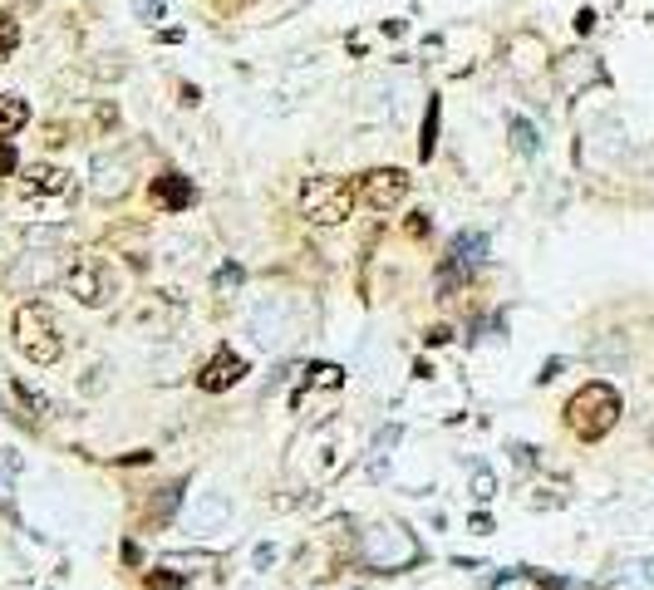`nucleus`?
I'll return each instance as SVG.
<instances>
[{
  "mask_svg": "<svg viewBox=\"0 0 654 590\" xmlns=\"http://www.w3.org/2000/svg\"><path fill=\"white\" fill-rule=\"evenodd\" d=\"M359 561L379 576H399L423 561V546L414 541V531L399 527V522H374V527L359 531Z\"/></svg>",
  "mask_w": 654,
  "mask_h": 590,
  "instance_id": "nucleus-1",
  "label": "nucleus"
},
{
  "mask_svg": "<svg viewBox=\"0 0 654 590\" xmlns=\"http://www.w3.org/2000/svg\"><path fill=\"white\" fill-rule=\"evenodd\" d=\"M566 423H571V433L576 438H605L615 423H620V394L605 384V379H591L586 389H576L571 394V404H566Z\"/></svg>",
  "mask_w": 654,
  "mask_h": 590,
  "instance_id": "nucleus-2",
  "label": "nucleus"
},
{
  "mask_svg": "<svg viewBox=\"0 0 654 590\" xmlns=\"http://www.w3.org/2000/svg\"><path fill=\"white\" fill-rule=\"evenodd\" d=\"M15 345L25 359H35V364H55L64 354V340H60V325H55V310L50 305H35V300H25L20 310H15Z\"/></svg>",
  "mask_w": 654,
  "mask_h": 590,
  "instance_id": "nucleus-3",
  "label": "nucleus"
},
{
  "mask_svg": "<svg viewBox=\"0 0 654 590\" xmlns=\"http://www.w3.org/2000/svg\"><path fill=\"white\" fill-rule=\"evenodd\" d=\"M300 212L315 222V227H335L355 212V187L345 177H310L300 187Z\"/></svg>",
  "mask_w": 654,
  "mask_h": 590,
  "instance_id": "nucleus-4",
  "label": "nucleus"
},
{
  "mask_svg": "<svg viewBox=\"0 0 654 590\" xmlns=\"http://www.w3.org/2000/svg\"><path fill=\"white\" fill-rule=\"evenodd\" d=\"M64 291L74 295L79 305L99 310V305H109V300L119 295V271H114L104 256H84V261H74V266L64 271Z\"/></svg>",
  "mask_w": 654,
  "mask_h": 590,
  "instance_id": "nucleus-5",
  "label": "nucleus"
},
{
  "mask_svg": "<svg viewBox=\"0 0 654 590\" xmlns=\"http://www.w3.org/2000/svg\"><path fill=\"white\" fill-rule=\"evenodd\" d=\"M251 335L266 345V350H281L291 335H296V310L286 295H266L256 310H251Z\"/></svg>",
  "mask_w": 654,
  "mask_h": 590,
  "instance_id": "nucleus-6",
  "label": "nucleus"
},
{
  "mask_svg": "<svg viewBox=\"0 0 654 590\" xmlns=\"http://www.w3.org/2000/svg\"><path fill=\"white\" fill-rule=\"evenodd\" d=\"M551 79H556V94L561 99H576V94H586L591 84L605 79V69H600V59L586 55V50H571V55H561L551 64Z\"/></svg>",
  "mask_w": 654,
  "mask_h": 590,
  "instance_id": "nucleus-7",
  "label": "nucleus"
},
{
  "mask_svg": "<svg viewBox=\"0 0 654 590\" xmlns=\"http://www.w3.org/2000/svg\"><path fill=\"white\" fill-rule=\"evenodd\" d=\"M128 187H133V163H128V153H99V158H94V182H89V192H94L99 202H119Z\"/></svg>",
  "mask_w": 654,
  "mask_h": 590,
  "instance_id": "nucleus-8",
  "label": "nucleus"
},
{
  "mask_svg": "<svg viewBox=\"0 0 654 590\" xmlns=\"http://www.w3.org/2000/svg\"><path fill=\"white\" fill-rule=\"evenodd\" d=\"M404 197H409V173L404 168H374L364 177V202L374 212H394Z\"/></svg>",
  "mask_w": 654,
  "mask_h": 590,
  "instance_id": "nucleus-9",
  "label": "nucleus"
},
{
  "mask_svg": "<svg viewBox=\"0 0 654 590\" xmlns=\"http://www.w3.org/2000/svg\"><path fill=\"white\" fill-rule=\"evenodd\" d=\"M246 379V359L232 350H217L207 364H202V374H197V389L202 394H227L232 384H241Z\"/></svg>",
  "mask_w": 654,
  "mask_h": 590,
  "instance_id": "nucleus-10",
  "label": "nucleus"
},
{
  "mask_svg": "<svg viewBox=\"0 0 654 590\" xmlns=\"http://www.w3.org/2000/svg\"><path fill=\"white\" fill-rule=\"evenodd\" d=\"M192 197H197L192 177H182V173H158L153 177V202H158L163 212H187Z\"/></svg>",
  "mask_w": 654,
  "mask_h": 590,
  "instance_id": "nucleus-11",
  "label": "nucleus"
},
{
  "mask_svg": "<svg viewBox=\"0 0 654 590\" xmlns=\"http://www.w3.org/2000/svg\"><path fill=\"white\" fill-rule=\"evenodd\" d=\"M232 522V497H222V492H202L197 502H192V527L197 531H217Z\"/></svg>",
  "mask_w": 654,
  "mask_h": 590,
  "instance_id": "nucleus-12",
  "label": "nucleus"
},
{
  "mask_svg": "<svg viewBox=\"0 0 654 590\" xmlns=\"http://www.w3.org/2000/svg\"><path fill=\"white\" fill-rule=\"evenodd\" d=\"M25 192H35V197H60V192H69V173L55 168V163H30V168H25Z\"/></svg>",
  "mask_w": 654,
  "mask_h": 590,
  "instance_id": "nucleus-13",
  "label": "nucleus"
},
{
  "mask_svg": "<svg viewBox=\"0 0 654 590\" xmlns=\"http://www.w3.org/2000/svg\"><path fill=\"white\" fill-rule=\"evenodd\" d=\"M50 276H55V256H50V251H30V256L10 271L15 286H45Z\"/></svg>",
  "mask_w": 654,
  "mask_h": 590,
  "instance_id": "nucleus-14",
  "label": "nucleus"
},
{
  "mask_svg": "<svg viewBox=\"0 0 654 590\" xmlns=\"http://www.w3.org/2000/svg\"><path fill=\"white\" fill-rule=\"evenodd\" d=\"M25 123H30V104H25L20 94H0V138L20 133Z\"/></svg>",
  "mask_w": 654,
  "mask_h": 590,
  "instance_id": "nucleus-15",
  "label": "nucleus"
},
{
  "mask_svg": "<svg viewBox=\"0 0 654 590\" xmlns=\"http://www.w3.org/2000/svg\"><path fill=\"white\" fill-rule=\"evenodd\" d=\"M482 251H487V236H482V232H458V236H453V251H448V256H453V266H477V261H482Z\"/></svg>",
  "mask_w": 654,
  "mask_h": 590,
  "instance_id": "nucleus-16",
  "label": "nucleus"
},
{
  "mask_svg": "<svg viewBox=\"0 0 654 590\" xmlns=\"http://www.w3.org/2000/svg\"><path fill=\"white\" fill-rule=\"evenodd\" d=\"M433 148H438V99H428V114H423V138H418V153H423V158H433Z\"/></svg>",
  "mask_w": 654,
  "mask_h": 590,
  "instance_id": "nucleus-17",
  "label": "nucleus"
},
{
  "mask_svg": "<svg viewBox=\"0 0 654 590\" xmlns=\"http://www.w3.org/2000/svg\"><path fill=\"white\" fill-rule=\"evenodd\" d=\"M507 128H512V143H517V153H536V128L527 118H507Z\"/></svg>",
  "mask_w": 654,
  "mask_h": 590,
  "instance_id": "nucleus-18",
  "label": "nucleus"
},
{
  "mask_svg": "<svg viewBox=\"0 0 654 590\" xmlns=\"http://www.w3.org/2000/svg\"><path fill=\"white\" fill-rule=\"evenodd\" d=\"M15 50H20V25L0 10V59H10Z\"/></svg>",
  "mask_w": 654,
  "mask_h": 590,
  "instance_id": "nucleus-19",
  "label": "nucleus"
},
{
  "mask_svg": "<svg viewBox=\"0 0 654 590\" xmlns=\"http://www.w3.org/2000/svg\"><path fill=\"white\" fill-rule=\"evenodd\" d=\"M310 384H320V389H340V384H345V369H340V364H320V369H310Z\"/></svg>",
  "mask_w": 654,
  "mask_h": 590,
  "instance_id": "nucleus-20",
  "label": "nucleus"
},
{
  "mask_svg": "<svg viewBox=\"0 0 654 590\" xmlns=\"http://www.w3.org/2000/svg\"><path fill=\"white\" fill-rule=\"evenodd\" d=\"M133 15H138L143 25H163L168 5H163V0H133Z\"/></svg>",
  "mask_w": 654,
  "mask_h": 590,
  "instance_id": "nucleus-21",
  "label": "nucleus"
},
{
  "mask_svg": "<svg viewBox=\"0 0 654 590\" xmlns=\"http://www.w3.org/2000/svg\"><path fill=\"white\" fill-rule=\"evenodd\" d=\"M492 492H497V477H492L487 468H473V497L477 502H487Z\"/></svg>",
  "mask_w": 654,
  "mask_h": 590,
  "instance_id": "nucleus-22",
  "label": "nucleus"
},
{
  "mask_svg": "<svg viewBox=\"0 0 654 590\" xmlns=\"http://www.w3.org/2000/svg\"><path fill=\"white\" fill-rule=\"evenodd\" d=\"M15 394H20V404L30 413H50V404H45V394H35L30 384H15Z\"/></svg>",
  "mask_w": 654,
  "mask_h": 590,
  "instance_id": "nucleus-23",
  "label": "nucleus"
},
{
  "mask_svg": "<svg viewBox=\"0 0 654 590\" xmlns=\"http://www.w3.org/2000/svg\"><path fill=\"white\" fill-rule=\"evenodd\" d=\"M15 168H20V158H15L10 138H0V173H15Z\"/></svg>",
  "mask_w": 654,
  "mask_h": 590,
  "instance_id": "nucleus-24",
  "label": "nucleus"
},
{
  "mask_svg": "<svg viewBox=\"0 0 654 590\" xmlns=\"http://www.w3.org/2000/svg\"><path fill=\"white\" fill-rule=\"evenodd\" d=\"M541 586L546 590H591V586H581V581H556V576H541Z\"/></svg>",
  "mask_w": 654,
  "mask_h": 590,
  "instance_id": "nucleus-25",
  "label": "nucleus"
},
{
  "mask_svg": "<svg viewBox=\"0 0 654 590\" xmlns=\"http://www.w3.org/2000/svg\"><path fill=\"white\" fill-rule=\"evenodd\" d=\"M423 340H428V345H448V340H453V330H448V325H433Z\"/></svg>",
  "mask_w": 654,
  "mask_h": 590,
  "instance_id": "nucleus-26",
  "label": "nucleus"
},
{
  "mask_svg": "<svg viewBox=\"0 0 654 590\" xmlns=\"http://www.w3.org/2000/svg\"><path fill=\"white\" fill-rule=\"evenodd\" d=\"M178 576H148V590H178Z\"/></svg>",
  "mask_w": 654,
  "mask_h": 590,
  "instance_id": "nucleus-27",
  "label": "nucleus"
},
{
  "mask_svg": "<svg viewBox=\"0 0 654 590\" xmlns=\"http://www.w3.org/2000/svg\"><path fill=\"white\" fill-rule=\"evenodd\" d=\"M241 281V266H222V276H217V286H237Z\"/></svg>",
  "mask_w": 654,
  "mask_h": 590,
  "instance_id": "nucleus-28",
  "label": "nucleus"
},
{
  "mask_svg": "<svg viewBox=\"0 0 654 590\" xmlns=\"http://www.w3.org/2000/svg\"><path fill=\"white\" fill-rule=\"evenodd\" d=\"M556 374H561V359H551V364H541V374H536V379H541V384H551Z\"/></svg>",
  "mask_w": 654,
  "mask_h": 590,
  "instance_id": "nucleus-29",
  "label": "nucleus"
},
{
  "mask_svg": "<svg viewBox=\"0 0 654 590\" xmlns=\"http://www.w3.org/2000/svg\"><path fill=\"white\" fill-rule=\"evenodd\" d=\"M576 30H581V35H591V30H595V15H591V10H581V15H576Z\"/></svg>",
  "mask_w": 654,
  "mask_h": 590,
  "instance_id": "nucleus-30",
  "label": "nucleus"
},
{
  "mask_svg": "<svg viewBox=\"0 0 654 590\" xmlns=\"http://www.w3.org/2000/svg\"><path fill=\"white\" fill-rule=\"evenodd\" d=\"M5 261H10V256H5V241H0V266H5Z\"/></svg>",
  "mask_w": 654,
  "mask_h": 590,
  "instance_id": "nucleus-31",
  "label": "nucleus"
},
{
  "mask_svg": "<svg viewBox=\"0 0 654 590\" xmlns=\"http://www.w3.org/2000/svg\"><path fill=\"white\" fill-rule=\"evenodd\" d=\"M650 448H654V428H650Z\"/></svg>",
  "mask_w": 654,
  "mask_h": 590,
  "instance_id": "nucleus-32",
  "label": "nucleus"
},
{
  "mask_svg": "<svg viewBox=\"0 0 654 590\" xmlns=\"http://www.w3.org/2000/svg\"><path fill=\"white\" fill-rule=\"evenodd\" d=\"M15 5H30V0H15Z\"/></svg>",
  "mask_w": 654,
  "mask_h": 590,
  "instance_id": "nucleus-33",
  "label": "nucleus"
}]
</instances>
